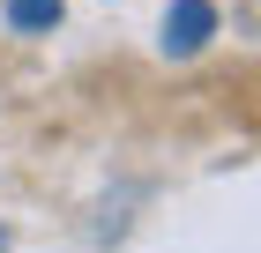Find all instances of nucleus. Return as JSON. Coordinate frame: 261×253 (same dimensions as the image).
I'll return each instance as SVG.
<instances>
[{
  "label": "nucleus",
  "instance_id": "f03ea898",
  "mask_svg": "<svg viewBox=\"0 0 261 253\" xmlns=\"http://www.w3.org/2000/svg\"><path fill=\"white\" fill-rule=\"evenodd\" d=\"M60 0H8V22H15V30H60Z\"/></svg>",
  "mask_w": 261,
  "mask_h": 253
},
{
  "label": "nucleus",
  "instance_id": "f257e3e1",
  "mask_svg": "<svg viewBox=\"0 0 261 253\" xmlns=\"http://www.w3.org/2000/svg\"><path fill=\"white\" fill-rule=\"evenodd\" d=\"M209 38H217V8L209 0H172L164 8V52L172 60H194Z\"/></svg>",
  "mask_w": 261,
  "mask_h": 253
}]
</instances>
